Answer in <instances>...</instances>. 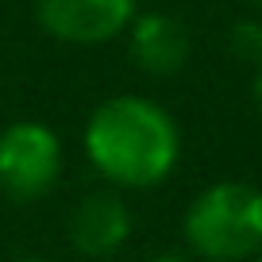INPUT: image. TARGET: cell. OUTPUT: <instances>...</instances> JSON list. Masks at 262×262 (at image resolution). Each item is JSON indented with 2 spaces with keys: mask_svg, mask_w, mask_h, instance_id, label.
I'll list each match as a JSON object with an SVG mask.
<instances>
[{
  "mask_svg": "<svg viewBox=\"0 0 262 262\" xmlns=\"http://www.w3.org/2000/svg\"><path fill=\"white\" fill-rule=\"evenodd\" d=\"M127 39V58L135 70L150 77H173L185 70L193 39L189 27L170 12H135V19L123 31Z\"/></svg>",
  "mask_w": 262,
  "mask_h": 262,
  "instance_id": "cell-6",
  "label": "cell"
},
{
  "mask_svg": "<svg viewBox=\"0 0 262 262\" xmlns=\"http://www.w3.org/2000/svg\"><path fill=\"white\" fill-rule=\"evenodd\" d=\"M228 50L235 62L258 70L262 66V19L258 16H239L228 27Z\"/></svg>",
  "mask_w": 262,
  "mask_h": 262,
  "instance_id": "cell-7",
  "label": "cell"
},
{
  "mask_svg": "<svg viewBox=\"0 0 262 262\" xmlns=\"http://www.w3.org/2000/svg\"><path fill=\"white\" fill-rule=\"evenodd\" d=\"M247 4H251V8H258V12H262V0H247Z\"/></svg>",
  "mask_w": 262,
  "mask_h": 262,
  "instance_id": "cell-11",
  "label": "cell"
},
{
  "mask_svg": "<svg viewBox=\"0 0 262 262\" xmlns=\"http://www.w3.org/2000/svg\"><path fill=\"white\" fill-rule=\"evenodd\" d=\"M81 147L112 189H155L178 170L181 131L158 100L120 93L89 112Z\"/></svg>",
  "mask_w": 262,
  "mask_h": 262,
  "instance_id": "cell-1",
  "label": "cell"
},
{
  "mask_svg": "<svg viewBox=\"0 0 262 262\" xmlns=\"http://www.w3.org/2000/svg\"><path fill=\"white\" fill-rule=\"evenodd\" d=\"M131 208L120 196V189H93L70 208L66 220V235L70 247L85 258H112L127 247L131 239Z\"/></svg>",
  "mask_w": 262,
  "mask_h": 262,
  "instance_id": "cell-5",
  "label": "cell"
},
{
  "mask_svg": "<svg viewBox=\"0 0 262 262\" xmlns=\"http://www.w3.org/2000/svg\"><path fill=\"white\" fill-rule=\"evenodd\" d=\"M135 0H35V19L66 47H104L135 19Z\"/></svg>",
  "mask_w": 262,
  "mask_h": 262,
  "instance_id": "cell-4",
  "label": "cell"
},
{
  "mask_svg": "<svg viewBox=\"0 0 262 262\" xmlns=\"http://www.w3.org/2000/svg\"><path fill=\"white\" fill-rule=\"evenodd\" d=\"M185 243L205 262H243L262 251V189L216 181L185 208Z\"/></svg>",
  "mask_w": 262,
  "mask_h": 262,
  "instance_id": "cell-2",
  "label": "cell"
},
{
  "mask_svg": "<svg viewBox=\"0 0 262 262\" xmlns=\"http://www.w3.org/2000/svg\"><path fill=\"white\" fill-rule=\"evenodd\" d=\"M150 262H193V258H185V254H178V251H162V254H155Z\"/></svg>",
  "mask_w": 262,
  "mask_h": 262,
  "instance_id": "cell-9",
  "label": "cell"
},
{
  "mask_svg": "<svg viewBox=\"0 0 262 262\" xmlns=\"http://www.w3.org/2000/svg\"><path fill=\"white\" fill-rule=\"evenodd\" d=\"M16 262H50V258H39V254H27V258H16Z\"/></svg>",
  "mask_w": 262,
  "mask_h": 262,
  "instance_id": "cell-10",
  "label": "cell"
},
{
  "mask_svg": "<svg viewBox=\"0 0 262 262\" xmlns=\"http://www.w3.org/2000/svg\"><path fill=\"white\" fill-rule=\"evenodd\" d=\"M254 262H262V251H258V254H254Z\"/></svg>",
  "mask_w": 262,
  "mask_h": 262,
  "instance_id": "cell-12",
  "label": "cell"
},
{
  "mask_svg": "<svg viewBox=\"0 0 262 262\" xmlns=\"http://www.w3.org/2000/svg\"><path fill=\"white\" fill-rule=\"evenodd\" d=\"M251 100H254V112H258L262 120V66L254 70V85H251Z\"/></svg>",
  "mask_w": 262,
  "mask_h": 262,
  "instance_id": "cell-8",
  "label": "cell"
},
{
  "mask_svg": "<svg viewBox=\"0 0 262 262\" xmlns=\"http://www.w3.org/2000/svg\"><path fill=\"white\" fill-rule=\"evenodd\" d=\"M62 139L42 120H12L0 127V196L12 205H35L62 178Z\"/></svg>",
  "mask_w": 262,
  "mask_h": 262,
  "instance_id": "cell-3",
  "label": "cell"
}]
</instances>
